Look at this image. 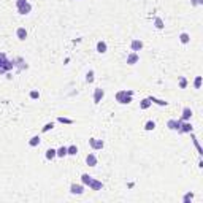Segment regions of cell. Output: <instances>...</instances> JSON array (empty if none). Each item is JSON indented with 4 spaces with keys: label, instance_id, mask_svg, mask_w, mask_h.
Here are the masks:
<instances>
[{
    "label": "cell",
    "instance_id": "1",
    "mask_svg": "<svg viewBox=\"0 0 203 203\" xmlns=\"http://www.w3.org/2000/svg\"><path fill=\"white\" fill-rule=\"evenodd\" d=\"M132 97H133V91H117L116 92V102L121 105H127V103H130L132 102Z\"/></svg>",
    "mask_w": 203,
    "mask_h": 203
},
{
    "label": "cell",
    "instance_id": "2",
    "mask_svg": "<svg viewBox=\"0 0 203 203\" xmlns=\"http://www.w3.org/2000/svg\"><path fill=\"white\" fill-rule=\"evenodd\" d=\"M16 8L19 14H29L32 11V5L27 0H16Z\"/></svg>",
    "mask_w": 203,
    "mask_h": 203
},
{
    "label": "cell",
    "instance_id": "3",
    "mask_svg": "<svg viewBox=\"0 0 203 203\" xmlns=\"http://www.w3.org/2000/svg\"><path fill=\"white\" fill-rule=\"evenodd\" d=\"M89 146L94 149V151H100V149H103L105 148V141L103 140H100V138H89Z\"/></svg>",
    "mask_w": 203,
    "mask_h": 203
},
{
    "label": "cell",
    "instance_id": "4",
    "mask_svg": "<svg viewBox=\"0 0 203 203\" xmlns=\"http://www.w3.org/2000/svg\"><path fill=\"white\" fill-rule=\"evenodd\" d=\"M192 130H194V127H192L190 121H183L181 125H180V129H178L176 132L178 133H190Z\"/></svg>",
    "mask_w": 203,
    "mask_h": 203
},
{
    "label": "cell",
    "instance_id": "5",
    "mask_svg": "<svg viewBox=\"0 0 203 203\" xmlns=\"http://www.w3.org/2000/svg\"><path fill=\"white\" fill-rule=\"evenodd\" d=\"M84 184L81 183V184H76V183H73L71 186H70V194L71 195H83L84 194Z\"/></svg>",
    "mask_w": 203,
    "mask_h": 203
},
{
    "label": "cell",
    "instance_id": "6",
    "mask_svg": "<svg viewBox=\"0 0 203 203\" xmlns=\"http://www.w3.org/2000/svg\"><path fill=\"white\" fill-rule=\"evenodd\" d=\"M103 97H105V91L102 89V87H95L94 89V95H92V98H94V103L95 105H98L102 100H103Z\"/></svg>",
    "mask_w": 203,
    "mask_h": 203
},
{
    "label": "cell",
    "instance_id": "7",
    "mask_svg": "<svg viewBox=\"0 0 203 203\" xmlns=\"http://www.w3.org/2000/svg\"><path fill=\"white\" fill-rule=\"evenodd\" d=\"M127 65H135L140 62V54L138 53H129L127 54V59H125Z\"/></svg>",
    "mask_w": 203,
    "mask_h": 203
},
{
    "label": "cell",
    "instance_id": "8",
    "mask_svg": "<svg viewBox=\"0 0 203 203\" xmlns=\"http://www.w3.org/2000/svg\"><path fill=\"white\" fill-rule=\"evenodd\" d=\"M95 51L98 54H105L107 51H108V44H107V41H103V40H98L97 41V44H95Z\"/></svg>",
    "mask_w": 203,
    "mask_h": 203
},
{
    "label": "cell",
    "instance_id": "9",
    "mask_svg": "<svg viewBox=\"0 0 203 203\" xmlns=\"http://www.w3.org/2000/svg\"><path fill=\"white\" fill-rule=\"evenodd\" d=\"M130 49H132V53H138V51H141L143 49V41L138 40V38L132 40L130 41Z\"/></svg>",
    "mask_w": 203,
    "mask_h": 203
},
{
    "label": "cell",
    "instance_id": "10",
    "mask_svg": "<svg viewBox=\"0 0 203 203\" xmlns=\"http://www.w3.org/2000/svg\"><path fill=\"white\" fill-rule=\"evenodd\" d=\"M192 116H194V111H192L189 107H184L180 119H181V121H190V119H192Z\"/></svg>",
    "mask_w": 203,
    "mask_h": 203
},
{
    "label": "cell",
    "instance_id": "11",
    "mask_svg": "<svg viewBox=\"0 0 203 203\" xmlns=\"http://www.w3.org/2000/svg\"><path fill=\"white\" fill-rule=\"evenodd\" d=\"M181 122H183L181 119H170L167 122V127L170 130H178V129H180V125H181Z\"/></svg>",
    "mask_w": 203,
    "mask_h": 203
},
{
    "label": "cell",
    "instance_id": "12",
    "mask_svg": "<svg viewBox=\"0 0 203 203\" xmlns=\"http://www.w3.org/2000/svg\"><path fill=\"white\" fill-rule=\"evenodd\" d=\"M86 164H87L89 167H97V164H98L97 156H95V154H92V152H89V154L86 156Z\"/></svg>",
    "mask_w": 203,
    "mask_h": 203
},
{
    "label": "cell",
    "instance_id": "13",
    "mask_svg": "<svg viewBox=\"0 0 203 203\" xmlns=\"http://www.w3.org/2000/svg\"><path fill=\"white\" fill-rule=\"evenodd\" d=\"M16 38L24 41L25 38H27V30H25V27H18L16 29Z\"/></svg>",
    "mask_w": 203,
    "mask_h": 203
},
{
    "label": "cell",
    "instance_id": "14",
    "mask_svg": "<svg viewBox=\"0 0 203 203\" xmlns=\"http://www.w3.org/2000/svg\"><path fill=\"white\" fill-rule=\"evenodd\" d=\"M89 189H91V190H102V189H103V183L98 181V180H95V178H94L92 183L89 184Z\"/></svg>",
    "mask_w": 203,
    "mask_h": 203
},
{
    "label": "cell",
    "instance_id": "15",
    "mask_svg": "<svg viewBox=\"0 0 203 203\" xmlns=\"http://www.w3.org/2000/svg\"><path fill=\"white\" fill-rule=\"evenodd\" d=\"M44 157H46V160H53V159H56V157H57V152H56V149H54V148H49V149H46V152H44Z\"/></svg>",
    "mask_w": 203,
    "mask_h": 203
},
{
    "label": "cell",
    "instance_id": "16",
    "mask_svg": "<svg viewBox=\"0 0 203 203\" xmlns=\"http://www.w3.org/2000/svg\"><path fill=\"white\" fill-rule=\"evenodd\" d=\"M149 100H151V103H156V105H159V107H167L168 105V102H165V100H162V98H157V97H148Z\"/></svg>",
    "mask_w": 203,
    "mask_h": 203
},
{
    "label": "cell",
    "instance_id": "17",
    "mask_svg": "<svg viewBox=\"0 0 203 203\" xmlns=\"http://www.w3.org/2000/svg\"><path fill=\"white\" fill-rule=\"evenodd\" d=\"M40 143H41L40 135H34V137L29 140V146H30V148H37V146H40Z\"/></svg>",
    "mask_w": 203,
    "mask_h": 203
},
{
    "label": "cell",
    "instance_id": "18",
    "mask_svg": "<svg viewBox=\"0 0 203 203\" xmlns=\"http://www.w3.org/2000/svg\"><path fill=\"white\" fill-rule=\"evenodd\" d=\"M92 180H94V178H92L91 174H87V173H83V174H81V183H83L84 186H89V184L92 183Z\"/></svg>",
    "mask_w": 203,
    "mask_h": 203
},
{
    "label": "cell",
    "instance_id": "19",
    "mask_svg": "<svg viewBox=\"0 0 203 203\" xmlns=\"http://www.w3.org/2000/svg\"><path fill=\"white\" fill-rule=\"evenodd\" d=\"M76 154H78V146L76 144L67 146V156H76Z\"/></svg>",
    "mask_w": 203,
    "mask_h": 203
},
{
    "label": "cell",
    "instance_id": "20",
    "mask_svg": "<svg viewBox=\"0 0 203 203\" xmlns=\"http://www.w3.org/2000/svg\"><path fill=\"white\" fill-rule=\"evenodd\" d=\"M154 27H156V29H159V30H162V29L165 27V22L162 21V18H159V16H156V18H154Z\"/></svg>",
    "mask_w": 203,
    "mask_h": 203
},
{
    "label": "cell",
    "instance_id": "21",
    "mask_svg": "<svg viewBox=\"0 0 203 203\" xmlns=\"http://www.w3.org/2000/svg\"><path fill=\"white\" fill-rule=\"evenodd\" d=\"M178 38H180V41H181L183 44H187V43L190 41V35H189L187 32H181V34H180V37H178Z\"/></svg>",
    "mask_w": 203,
    "mask_h": 203
},
{
    "label": "cell",
    "instance_id": "22",
    "mask_svg": "<svg viewBox=\"0 0 203 203\" xmlns=\"http://www.w3.org/2000/svg\"><path fill=\"white\" fill-rule=\"evenodd\" d=\"M56 152H57V157H59V159L67 157V146H60V148H57Z\"/></svg>",
    "mask_w": 203,
    "mask_h": 203
},
{
    "label": "cell",
    "instance_id": "23",
    "mask_svg": "<svg viewBox=\"0 0 203 203\" xmlns=\"http://www.w3.org/2000/svg\"><path fill=\"white\" fill-rule=\"evenodd\" d=\"M151 105H152V103H151V100H149L148 97H146V98H143V100L140 102V108H141V110H148Z\"/></svg>",
    "mask_w": 203,
    "mask_h": 203
},
{
    "label": "cell",
    "instance_id": "24",
    "mask_svg": "<svg viewBox=\"0 0 203 203\" xmlns=\"http://www.w3.org/2000/svg\"><path fill=\"white\" fill-rule=\"evenodd\" d=\"M154 129H156V122L154 121H148L144 124V130L146 132H151V130H154Z\"/></svg>",
    "mask_w": 203,
    "mask_h": 203
},
{
    "label": "cell",
    "instance_id": "25",
    "mask_svg": "<svg viewBox=\"0 0 203 203\" xmlns=\"http://www.w3.org/2000/svg\"><path fill=\"white\" fill-rule=\"evenodd\" d=\"M190 135H192V140H194V144H195V148H197V151H198V154L201 156L203 154V149H201V146H200V143H198V140H197V137L190 132Z\"/></svg>",
    "mask_w": 203,
    "mask_h": 203
},
{
    "label": "cell",
    "instance_id": "26",
    "mask_svg": "<svg viewBox=\"0 0 203 203\" xmlns=\"http://www.w3.org/2000/svg\"><path fill=\"white\" fill-rule=\"evenodd\" d=\"M53 129H54V122H46V124L43 125V129H41V133H46V132L53 130Z\"/></svg>",
    "mask_w": 203,
    "mask_h": 203
},
{
    "label": "cell",
    "instance_id": "27",
    "mask_svg": "<svg viewBox=\"0 0 203 203\" xmlns=\"http://www.w3.org/2000/svg\"><path fill=\"white\" fill-rule=\"evenodd\" d=\"M94 75H95L94 70H89V71L86 73V83H87V84H92V83H94Z\"/></svg>",
    "mask_w": 203,
    "mask_h": 203
},
{
    "label": "cell",
    "instance_id": "28",
    "mask_svg": "<svg viewBox=\"0 0 203 203\" xmlns=\"http://www.w3.org/2000/svg\"><path fill=\"white\" fill-rule=\"evenodd\" d=\"M178 86H180V89H186L187 87V80L184 78V76H181L180 81H178Z\"/></svg>",
    "mask_w": 203,
    "mask_h": 203
},
{
    "label": "cell",
    "instance_id": "29",
    "mask_svg": "<svg viewBox=\"0 0 203 203\" xmlns=\"http://www.w3.org/2000/svg\"><path fill=\"white\" fill-rule=\"evenodd\" d=\"M194 200V192H187L184 197H183V203H189Z\"/></svg>",
    "mask_w": 203,
    "mask_h": 203
},
{
    "label": "cell",
    "instance_id": "30",
    "mask_svg": "<svg viewBox=\"0 0 203 203\" xmlns=\"http://www.w3.org/2000/svg\"><path fill=\"white\" fill-rule=\"evenodd\" d=\"M29 97H30L32 100H38V98H40V92H38L37 89H34V91L29 92Z\"/></svg>",
    "mask_w": 203,
    "mask_h": 203
},
{
    "label": "cell",
    "instance_id": "31",
    "mask_svg": "<svg viewBox=\"0 0 203 203\" xmlns=\"http://www.w3.org/2000/svg\"><path fill=\"white\" fill-rule=\"evenodd\" d=\"M7 60H8V59H7V54H5V53H0V70H2V67L5 65Z\"/></svg>",
    "mask_w": 203,
    "mask_h": 203
},
{
    "label": "cell",
    "instance_id": "32",
    "mask_svg": "<svg viewBox=\"0 0 203 203\" xmlns=\"http://www.w3.org/2000/svg\"><path fill=\"white\" fill-rule=\"evenodd\" d=\"M57 121L62 122V124H73V119H68V117H64V116H59Z\"/></svg>",
    "mask_w": 203,
    "mask_h": 203
},
{
    "label": "cell",
    "instance_id": "33",
    "mask_svg": "<svg viewBox=\"0 0 203 203\" xmlns=\"http://www.w3.org/2000/svg\"><path fill=\"white\" fill-rule=\"evenodd\" d=\"M194 87H195V89H200V87H201V76H197V78H195Z\"/></svg>",
    "mask_w": 203,
    "mask_h": 203
},
{
    "label": "cell",
    "instance_id": "34",
    "mask_svg": "<svg viewBox=\"0 0 203 203\" xmlns=\"http://www.w3.org/2000/svg\"><path fill=\"white\" fill-rule=\"evenodd\" d=\"M198 5H203V0H192V7H198Z\"/></svg>",
    "mask_w": 203,
    "mask_h": 203
}]
</instances>
